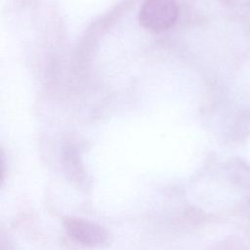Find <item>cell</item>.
<instances>
[{"label": "cell", "instance_id": "obj_1", "mask_svg": "<svg viewBox=\"0 0 250 250\" xmlns=\"http://www.w3.org/2000/svg\"><path fill=\"white\" fill-rule=\"evenodd\" d=\"M178 14L175 0H146L140 9L139 21L146 29L160 32L176 22Z\"/></svg>", "mask_w": 250, "mask_h": 250}, {"label": "cell", "instance_id": "obj_2", "mask_svg": "<svg viewBox=\"0 0 250 250\" xmlns=\"http://www.w3.org/2000/svg\"><path fill=\"white\" fill-rule=\"evenodd\" d=\"M63 225L67 234L86 247H101L108 239V233L102 226L83 219L68 218Z\"/></svg>", "mask_w": 250, "mask_h": 250}, {"label": "cell", "instance_id": "obj_3", "mask_svg": "<svg viewBox=\"0 0 250 250\" xmlns=\"http://www.w3.org/2000/svg\"><path fill=\"white\" fill-rule=\"evenodd\" d=\"M244 1H245V3H246L247 5L250 6V0H244Z\"/></svg>", "mask_w": 250, "mask_h": 250}]
</instances>
